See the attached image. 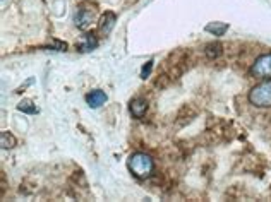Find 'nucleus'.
I'll return each mask as SVG.
<instances>
[{"instance_id": "obj_2", "label": "nucleus", "mask_w": 271, "mask_h": 202, "mask_svg": "<svg viewBox=\"0 0 271 202\" xmlns=\"http://www.w3.org/2000/svg\"><path fill=\"white\" fill-rule=\"evenodd\" d=\"M249 101L254 107L269 108L271 107V79H266L264 83L254 86L249 93Z\"/></svg>"}, {"instance_id": "obj_1", "label": "nucleus", "mask_w": 271, "mask_h": 202, "mask_svg": "<svg viewBox=\"0 0 271 202\" xmlns=\"http://www.w3.org/2000/svg\"><path fill=\"white\" fill-rule=\"evenodd\" d=\"M127 166L136 178H148L154 171V161L146 153H134L129 156Z\"/></svg>"}, {"instance_id": "obj_12", "label": "nucleus", "mask_w": 271, "mask_h": 202, "mask_svg": "<svg viewBox=\"0 0 271 202\" xmlns=\"http://www.w3.org/2000/svg\"><path fill=\"white\" fill-rule=\"evenodd\" d=\"M0 146L2 149H12L16 146V137L11 132H2L0 134Z\"/></svg>"}, {"instance_id": "obj_3", "label": "nucleus", "mask_w": 271, "mask_h": 202, "mask_svg": "<svg viewBox=\"0 0 271 202\" xmlns=\"http://www.w3.org/2000/svg\"><path fill=\"white\" fill-rule=\"evenodd\" d=\"M250 74L258 79H271V53L259 55L250 67Z\"/></svg>"}, {"instance_id": "obj_10", "label": "nucleus", "mask_w": 271, "mask_h": 202, "mask_svg": "<svg viewBox=\"0 0 271 202\" xmlns=\"http://www.w3.org/2000/svg\"><path fill=\"white\" fill-rule=\"evenodd\" d=\"M222 52H223V47H222V45H220L218 42L208 43V45H206V48H204V53H206V57H208V58H211V60L218 58L220 55H222Z\"/></svg>"}, {"instance_id": "obj_7", "label": "nucleus", "mask_w": 271, "mask_h": 202, "mask_svg": "<svg viewBox=\"0 0 271 202\" xmlns=\"http://www.w3.org/2000/svg\"><path fill=\"white\" fill-rule=\"evenodd\" d=\"M93 21V11L89 9H79L76 14V26L81 29H88Z\"/></svg>"}, {"instance_id": "obj_9", "label": "nucleus", "mask_w": 271, "mask_h": 202, "mask_svg": "<svg viewBox=\"0 0 271 202\" xmlns=\"http://www.w3.org/2000/svg\"><path fill=\"white\" fill-rule=\"evenodd\" d=\"M96 47H98V38L91 33L84 36V42L79 45V52H91V50H94Z\"/></svg>"}, {"instance_id": "obj_4", "label": "nucleus", "mask_w": 271, "mask_h": 202, "mask_svg": "<svg viewBox=\"0 0 271 202\" xmlns=\"http://www.w3.org/2000/svg\"><path fill=\"white\" fill-rule=\"evenodd\" d=\"M115 23H117V16L113 12H105L102 17H100V23H98V29L103 36L110 34V31L115 28Z\"/></svg>"}, {"instance_id": "obj_6", "label": "nucleus", "mask_w": 271, "mask_h": 202, "mask_svg": "<svg viewBox=\"0 0 271 202\" xmlns=\"http://www.w3.org/2000/svg\"><path fill=\"white\" fill-rule=\"evenodd\" d=\"M86 103L91 108H100L102 105L107 103V94H105L103 91H100V89H94V91H91V93L86 96Z\"/></svg>"}, {"instance_id": "obj_8", "label": "nucleus", "mask_w": 271, "mask_h": 202, "mask_svg": "<svg viewBox=\"0 0 271 202\" xmlns=\"http://www.w3.org/2000/svg\"><path fill=\"white\" fill-rule=\"evenodd\" d=\"M206 31L208 33H211L213 36H223L225 33L228 31V24L227 23H209L208 26H206Z\"/></svg>"}, {"instance_id": "obj_13", "label": "nucleus", "mask_w": 271, "mask_h": 202, "mask_svg": "<svg viewBox=\"0 0 271 202\" xmlns=\"http://www.w3.org/2000/svg\"><path fill=\"white\" fill-rule=\"evenodd\" d=\"M151 69H153V60H148L146 65H144L143 70H141V77H143V79H146L148 75L151 74Z\"/></svg>"}, {"instance_id": "obj_11", "label": "nucleus", "mask_w": 271, "mask_h": 202, "mask_svg": "<svg viewBox=\"0 0 271 202\" xmlns=\"http://www.w3.org/2000/svg\"><path fill=\"white\" fill-rule=\"evenodd\" d=\"M17 110L19 112H23V113H28V115H36L38 113L36 105H34L31 99H23L21 103L17 105Z\"/></svg>"}, {"instance_id": "obj_5", "label": "nucleus", "mask_w": 271, "mask_h": 202, "mask_svg": "<svg viewBox=\"0 0 271 202\" xmlns=\"http://www.w3.org/2000/svg\"><path fill=\"white\" fill-rule=\"evenodd\" d=\"M129 110H130V113H132L134 118H143L148 112V101L143 98H134L132 101H130Z\"/></svg>"}]
</instances>
